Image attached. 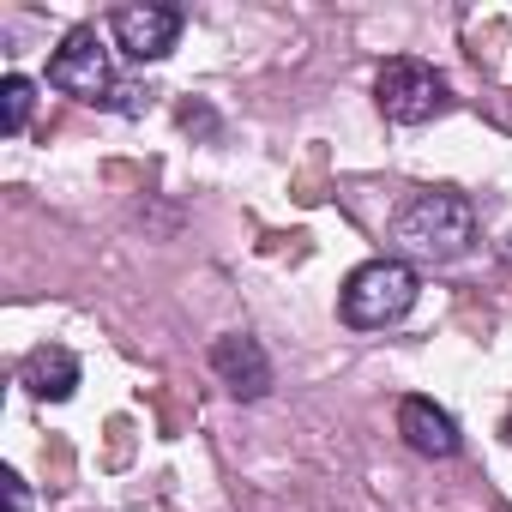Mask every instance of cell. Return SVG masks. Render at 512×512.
Segmentation results:
<instances>
[{
  "instance_id": "obj_9",
  "label": "cell",
  "mask_w": 512,
  "mask_h": 512,
  "mask_svg": "<svg viewBox=\"0 0 512 512\" xmlns=\"http://www.w3.org/2000/svg\"><path fill=\"white\" fill-rule=\"evenodd\" d=\"M31 103H37V85H31L25 73H7V79H0V133H7V139H19V133H25Z\"/></svg>"
},
{
  "instance_id": "obj_11",
  "label": "cell",
  "mask_w": 512,
  "mask_h": 512,
  "mask_svg": "<svg viewBox=\"0 0 512 512\" xmlns=\"http://www.w3.org/2000/svg\"><path fill=\"white\" fill-rule=\"evenodd\" d=\"M500 434H506V446H512V410H506V422H500Z\"/></svg>"
},
{
  "instance_id": "obj_7",
  "label": "cell",
  "mask_w": 512,
  "mask_h": 512,
  "mask_svg": "<svg viewBox=\"0 0 512 512\" xmlns=\"http://www.w3.org/2000/svg\"><path fill=\"white\" fill-rule=\"evenodd\" d=\"M398 434H404V446L422 452V458H452V452H458V422H452L434 398H404V404H398Z\"/></svg>"
},
{
  "instance_id": "obj_6",
  "label": "cell",
  "mask_w": 512,
  "mask_h": 512,
  "mask_svg": "<svg viewBox=\"0 0 512 512\" xmlns=\"http://www.w3.org/2000/svg\"><path fill=\"white\" fill-rule=\"evenodd\" d=\"M211 368H217V380H223L235 398H266V392H272V362H266L260 338H241V332L217 338V344H211Z\"/></svg>"
},
{
  "instance_id": "obj_8",
  "label": "cell",
  "mask_w": 512,
  "mask_h": 512,
  "mask_svg": "<svg viewBox=\"0 0 512 512\" xmlns=\"http://www.w3.org/2000/svg\"><path fill=\"white\" fill-rule=\"evenodd\" d=\"M19 386H25L31 398L61 404V398L79 392V356H73L67 344H37V350L25 356V368H19Z\"/></svg>"
},
{
  "instance_id": "obj_2",
  "label": "cell",
  "mask_w": 512,
  "mask_h": 512,
  "mask_svg": "<svg viewBox=\"0 0 512 512\" xmlns=\"http://www.w3.org/2000/svg\"><path fill=\"white\" fill-rule=\"evenodd\" d=\"M49 85L79 97V103H103V109H127L139 115V91L133 85H115V67H109V49L91 25L67 31V43L49 55Z\"/></svg>"
},
{
  "instance_id": "obj_10",
  "label": "cell",
  "mask_w": 512,
  "mask_h": 512,
  "mask_svg": "<svg viewBox=\"0 0 512 512\" xmlns=\"http://www.w3.org/2000/svg\"><path fill=\"white\" fill-rule=\"evenodd\" d=\"M0 482H7V506H13V512H31V506H25V482H19V470H7Z\"/></svg>"
},
{
  "instance_id": "obj_1",
  "label": "cell",
  "mask_w": 512,
  "mask_h": 512,
  "mask_svg": "<svg viewBox=\"0 0 512 512\" xmlns=\"http://www.w3.org/2000/svg\"><path fill=\"white\" fill-rule=\"evenodd\" d=\"M392 235H398V247L410 253V260L446 266V260H458V253L476 241V211H470V199H458V193H416V199L398 211Z\"/></svg>"
},
{
  "instance_id": "obj_5",
  "label": "cell",
  "mask_w": 512,
  "mask_h": 512,
  "mask_svg": "<svg viewBox=\"0 0 512 512\" xmlns=\"http://www.w3.org/2000/svg\"><path fill=\"white\" fill-rule=\"evenodd\" d=\"M109 31H115L121 55H133V61H163V55L175 49V37H181V13L163 7V0H133V7H121V13L109 19Z\"/></svg>"
},
{
  "instance_id": "obj_3",
  "label": "cell",
  "mask_w": 512,
  "mask_h": 512,
  "mask_svg": "<svg viewBox=\"0 0 512 512\" xmlns=\"http://www.w3.org/2000/svg\"><path fill=\"white\" fill-rule=\"evenodd\" d=\"M416 308V272L404 260H368L344 278V296H338V314L362 332H380V326H398L404 314Z\"/></svg>"
},
{
  "instance_id": "obj_4",
  "label": "cell",
  "mask_w": 512,
  "mask_h": 512,
  "mask_svg": "<svg viewBox=\"0 0 512 512\" xmlns=\"http://www.w3.org/2000/svg\"><path fill=\"white\" fill-rule=\"evenodd\" d=\"M374 97H380L386 121H398V127H422V121H434V115L446 109V79H440L428 61L398 55V61H386V67H380Z\"/></svg>"
}]
</instances>
